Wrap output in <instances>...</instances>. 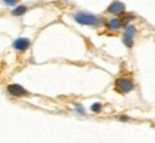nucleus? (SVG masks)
Masks as SVG:
<instances>
[{
  "mask_svg": "<svg viewBox=\"0 0 155 143\" xmlns=\"http://www.w3.org/2000/svg\"><path fill=\"white\" fill-rule=\"evenodd\" d=\"M115 89L119 93H128L134 89V82L131 77H119L115 82Z\"/></svg>",
  "mask_w": 155,
  "mask_h": 143,
  "instance_id": "nucleus-1",
  "label": "nucleus"
},
{
  "mask_svg": "<svg viewBox=\"0 0 155 143\" xmlns=\"http://www.w3.org/2000/svg\"><path fill=\"white\" fill-rule=\"evenodd\" d=\"M73 19L81 24H89V26H96L99 23L98 17L94 16V14H88V13H76L73 16Z\"/></svg>",
  "mask_w": 155,
  "mask_h": 143,
  "instance_id": "nucleus-2",
  "label": "nucleus"
},
{
  "mask_svg": "<svg viewBox=\"0 0 155 143\" xmlns=\"http://www.w3.org/2000/svg\"><path fill=\"white\" fill-rule=\"evenodd\" d=\"M137 34V29L134 24H128L125 29V34H124V43L127 44L128 47H132L134 44V37Z\"/></svg>",
  "mask_w": 155,
  "mask_h": 143,
  "instance_id": "nucleus-3",
  "label": "nucleus"
},
{
  "mask_svg": "<svg viewBox=\"0 0 155 143\" xmlns=\"http://www.w3.org/2000/svg\"><path fill=\"white\" fill-rule=\"evenodd\" d=\"M7 92L9 94L12 96H16V97H20V96H28V90L25 87H22L20 84H17V83H13V84H9L7 86Z\"/></svg>",
  "mask_w": 155,
  "mask_h": 143,
  "instance_id": "nucleus-4",
  "label": "nucleus"
},
{
  "mask_svg": "<svg viewBox=\"0 0 155 143\" xmlns=\"http://www.w3.org/2000/svg\"><path fill=\"white\" fill-rule=\"evenodd\" d=\"M30 46V40L29 39H25V37H20L17 39L16 42H15V49L16 50H26Z\"/></svg>",
  "mask_w": 155,
  "mask_h": 143,
  "instance_id": "nucleus-5",
  "label": "nucleus"
},
{
  "mask_svg": "<svg viewBox=\"0 0 155 143\" xmlns=\"http://www.w3.org/2000/svg\"><path fill=\"white\" fill-rule=\"evenodd\" d=\"M125 10V5L121 3V2H114L109 7H108V11L109 13H114V14H118V13H121V11Z\"/></svg>",
  "mask_w": 155,
  "mask_h": 143,
  "instance_id": "nucleus-6",
  "label": "nucleus"
},
{
  "mask_svg": "<svg viewBox=\"0 0 155 143\" xmlns=\"http://www.w3.org/2000/svg\"><path fill=\"white\" fill-rule=\"evenodd\" d=\"M121 26H122V20L121 19H118V17L111 19V20L108 22V27L111 29V30H116V29H119Z\"/></svg>",
  "mask_w": 155,
  "mask_h": 143,
  "instance_id": "nucleus-7",
  "label": "nucleus"
},
{
  "mask_svg": "<svg viewBox=\"0 0 155 143\" xmlns=\"http://www.w3.org/2000/svg\"><path fill=\"white\" fill-rule=\"evenodd\" d=\"M25 11H26V7H25V6H19L17 9L13 10V14H15V16H20V14H23Z\"/></svg>",
  "mask_w": 155,
  "mask_h": 143,
  "instance_id": "nucleus-8",
  "label": "nucleus"
},
{
  "mask_svg": "<svg viewBox=\"0 0 155 143\" xmlns=\"http://www.w3.org/2000/svg\"><path fill=\"white\" fill-rule=\"evenodd\" d=\"M5 3H6L7 6H15L17 2H16V0H5Z\"/></svg>",
  "mask_w": 155,
  "mask_h": 143,
  "instance_id": "nucleus-9",
  "label": "nucleus"
},
{
  "mask_svg": "<svg viewBox=\"0 0 155 143\" xmlns=\"http://www.w3.org/2000/svg\"><path fill=\"white\" fill-rule=\"evenodd\" d=\"M92 110H94V112H99V110H101V105H99V103H95V105L92 106Z\"/></svg>",
  "mask_w": 155,
  "mask_h": 143,
  "instance_id": "nucleus-10",
  "label": "nucleus"
}]
</instances>
